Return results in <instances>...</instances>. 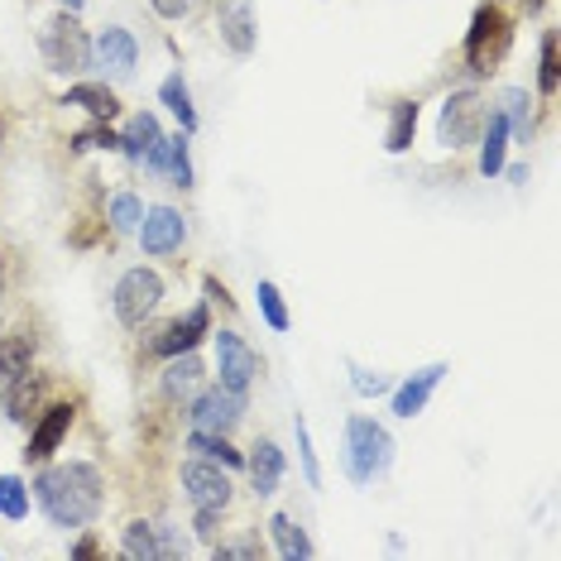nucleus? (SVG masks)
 Wrapping results in <instances>:
<instances>
[{"mask_svg":"<svg viewBox=\"0 0 561 561\" xmlns=\"http://www.w3.org/2000/svg\"><path fill=\"white\" fill-rule=\"evenodd\" d=\"M523 5H528V10H538V5H542V0H523Z\"/></svg>","mask_w":561,"mask_h":561,"instance_id":"a18cd8bd","label":"nucleus"},{"mask_svg":"<svg viewBox=\"0 0 561 561\" xmlns=\"http://www.w3.org/2000/svg\"><path fill=\"white\" fill-rule=\"evenodd\" d=\"M159 139H163L159 121L149 116V111H139V116H135L130 125H125V135H121V154H125V159H145L149 149L159 145Z\"/></svg>","mask_w":561,"mask_h":561,"instance_id":"412c9836","label":"nucleus"},{"mask_svg":"<svg viewBox=\"0 0 561 561\" xmlns=\"http://www.w3.org/2000/svg\"><path fill=\"white\" fill-rule=\"evenodd\" d=\"M44 389H48L44 375H30V369L10 375V389H5V417L10 423H30V417L39 413V403H44Z\"/></svg>","mask_w":561,"mask_h":561,"instance_id":"2eb2a0df","label":"nucleus"},{"mask_svg":"<svg viewBox=\"0 0 561 561\" xmlns=\"http://www.w3.org/2000/svg\"><path fill=\"white\" fill-rule=\"evenodd\" d=\"M254 298H260L264 322H270L274 331H288V308H284V298H278V288L270 284V278H260V288H254Z\"/></svg>","mask_w":561,"mask_h":561,"instance_id":"2f4dec72","label":"nucleus"},{"mask_svg":"<svg viewBox=\"0 0 561 561\" xmlns=\"http://www.w3.org/2000/svg\"><path fill=\"white\" fill-rule=\"evenodd\" d=\"M216 369H221V389L245 399V389L254 385V375H260V355L245 346V336L221 331V336H216Z\"/></svg>","mask_w":561,"mask_h":561,"instance_id":"0eeeda50","label":"nucleus"},{"mask_svg":"<svg viewBox=\"0 0 561 561\" xmlns=\"http://www.w3.org/2000/svg\"><path fill=\"white\" fill-rule=\"evenodd\" d=\"M484 130V101L476 92H451L437 116V139L446 149H470Z\"/></svg>","mask_w":561,"mask_h":561,"instance_id":"39448f33","label":"nucleus"},{"mask_svg":"<svg viewBox=\"0 0 561 561\" xmlns=\"http://www.w3.org/2000/svg\"><path fill=\"white\" fill-rule=\"evenodd\" d=\"M207 331H211V312L197 302L187 317H178V322L163 327V336H154V351L159 355H183V351H193L197 341L207 336Z\"/></svg>","mask_w":561,"mask_h":561,"instance_id":"4468645a","label":"nucleus"},{"mask_svg":"<svg viewBox=\"0 0 561 561\" xmlns=\"http://www.w3.org/2000/svg\"><path fill=\"white\" fill-rule=\"evenodd\" d=\"M159 298H163V278L154 270H130V274H121V284H116V317L135 331L149 322Z\"/></svg>","mask_w":561,"mask_h":561,"instance_id":"423d86ee","label":"nucleus"},{"mask_svg":"<svg viewBox=\"0 0 561 561\" xmlns=\"http://www.w3.org/2000/svg\"><path fill=\"white\" fill-rule=\"evenodd\" d=\"M169 159H173V139L163 135L159 145H154V149H149V154H145V163H149V169H154V173H169Z\"/></svg>","mask_w":561,"mask_h":561,"instance_id":"58836bf2","label":"nucleus"},{"mask_svg":"<svg viewBox=\"0 0 561 561\" xmlns=\"http://www.w3.org/2000/svg\"><path fill=\"white\" fill-rule=\"evenodd\" d=\"M346 476L355 484H375V480H385L389 476V466H393V437H389V427L385 423H375V417H346Z\"/></svg>","mask_w":561,"mask_h":561,"instance_id":"f03ea898","label":"nucleus"},{"mask_svg":"<svg viewBox=\"0 0 561 561\" xmlns=\"http://www.w3.org/2000/svg\"><path fill=\"white\" fill-rule=\"evenodd\" d=\"M202 385V360L193 351H183V355H169V369H163V393L169 399H187V393H197Z\"/></svg>","mask_w":561,"mask_h":561,"instance_id":"aec40b11","label":"nucleus"},{"mask_svg":"<svg viewBox=\"0 0 561 561\" xmlns=\"http://www.w3.org/2000/svg\"><path fill=\"white\" fill-rule=\"evenodd\" d=\"M30 360H34V336L30 331H10V336H0V379L30 369Z\"/></svg>","mask_w":561,"mask_h":561,"instance_id":"a878e982","label":"nucleus"},{"mask_svg":"<svg viewBox=\"0 0 561 561\" xmlns=\"http://www.w3.org/2000/svg\"><path fill=\"white\" fill-rule=\"evenodd\" d=\"M183 490L197 508H216V514H221V508L231 504V480L216 470V461H187L183 466Z\"/></svg>","mask_w":561,"mask_h":561,"instance_id":"9d476101","label":"nucleus"},{"mask_svg":"<svg viewBox=\"0 0 561 561\" xmlns=\"http://www.w3.org/2000/svg\"><path fill=\"white\" fill-rule=\"evenodd\" d=\"M413 130H417V101H393L389 111V135H385V149L389 154H403L413 145Z\"/></svg>","mask_w":561,"mask_h":561,"instance_id":"393cba45","label":"nucleus"},{"mask_svg":"<svg viewBox=\"0 0 561 561\" xmlns=\"http://www.w3.org/2000/svg\"><path fill=\"white\" fill-rule=\"evenodd\" d=\"M476 145H480V173L494 178L504 169V154H508V125H504L500 111H484V130H480Z\"/></svg>","mask_w":561,"mask_h":561,"instance_id":"f3484780","label":"nucleus"},{"mask_svg":"<svg viewBox=\"0 0 561 561\" xmlns=\"http://www.w3.org/2000/svg\"><path fill=\"white\" fill-rule=\"evenodd\" d=\"M125 557H135V561H159V538H154V523H145V518H135V523H125Z\"/></svg>","mask_w":561,"mask_h":561,"instance_id":"cd10ccee","label":"nucleus"},{"mask_svg":"<svg viewBox=\"0 0 561 561\" xmlns=\"http://www.w3.org/2000/svg\"><path fill=\"white\" fill-rule=\"evenodd\" d=\"M62 5H68V10H72V15H78V10L87 5V0H62Z\"/></svg>","mask_w":561,"mask_h":561,"instance_id":"37998d69","label":"nucleus"},{"mask_svg":"<svg viewBox=\"0 0 561 561\" xmlns=\"http://www.w3.org/2000/svg\"><path fill=\"white\" fill-rule=\"evenodd\" d=\"M293 432H298L302 480H308V484H312V490H317V484H322V466H317V451H312V432H308V423H302V417H298V423H293Z\"/></svg>","mask_w":561,"mask_h":561,"instance_id":"72a5a7b5","label":"nucleus"},{"mask_svg":"<svg viewBox=\"0 0 561 561\" xmlns=\"http://www.w3.org/2000/svg\"><path fill=\"white\" fill-rule=\"evenodd\" d=\"M34 500L48 514V523L58 528H87L101 514V470L87 461H68V466H48L34 480Z\"/></svg>","mask_w":561,"mask_h":561,"instance_id":"f257e3e1","label":"nucleus"},{"mask_svg":"<svg viewBox=\"0 0 561 561\" xmlns=\"http://www.w3.org/2000/svg\"><path fill=\"white\" fill-rule=\"evenodd\" d=\"M0 288H5V260H0Z\"/></svg>","mask_w":561,"mask_h":561,"instance_id":"c03bdc74","label":"nucleus"},{"mask_svg":"<svg viewBox=\"0 0 561 561\" xmlns=\"http://www.w3.org/2000/svg\"><path fill=\"white\" fill-rule=\"evenodd\" d=\"M260 561L264 557V542L254 538H240V542H216V561Z\"/></svg>","mask_w":561,"mask_h":561,"instance_id":"c9c22d12","label":"nucleus"},{"mask_svg":"<svg viewBox=\"0 0 561 561\" xmlns=\"http://www.w3.org/2000/svg\"><path fill=\"white\" fill-rule=\"evenodd\" d=\"M538 87H542V96H557V87H561V62H557V34H552V30L542 34V58H538Z\"/></svg>","mask_w":561,"mask_h":561,"instance_id":"c756f323","label":"nucleus"},{"mask_svg":"<svg viewBox=\"0 0 561 561\" xmlns=\"http://www.w3.org/2000/svg\"><path fill=\"white\" fill-rule=\"evenodd\" d=\"M72 557H78V561H96V557H101V547H96V538H82L78 547H72Z\"/></svg>","mask_w":561,"mask_h":561,"instance_id":"79ce46f5","label":"nucleus"},{"mask_svg":"<svg viewBox=\"0 0 561 561\" xmlns=\"http://www.w3.org/2000/svg\"><path fill=\"white\" fill-rule=\"evenodd\" d=\"M514 44V24L500 5H476L470 15V30H466V62L470 72H494Z\"/></svg>","mask_w":561,"mask_h":561,"instance_id":"7ed1b4c3","label":"nucleus"},{"mask_svg":"<svg viewBox=\"0 0 561 561\" xmlns=\"http://www.w3.org/2000/svg\"><path fill=\"white\" fill-rule=\"evenodd\" d=\"M202 288H207V298H216V302H221V308H236V302H231V293H226L221 284H216V278L207 274V278H202Z\"/></svg>","mask_w":561,"mask_h":561,"instance_id":"a19ab883","label":"nucleus"},{"mask_svg":"<svg viewBox=\"0 0 561 561\" xmlns=\"http://www.w3.org/2000/svg\"><path fill=\"white\" fill-rule=\"evenodd\" d=\"M62 106H82L87 116H96V121L121 116V96L111 92V87H101V82H78V87H68Z\"/></svg>","mask_w":561,"mask_h":561,"instance_id":"6ab92c4d","label":"nucleus"},{"mask_svg":"<svg viewBox=\"0 0 561 561\" xmlns=\"http://www.w3.org/2000/svg\"><path fill=\"white\" fill-rule=\"evenodd\" d=\"M68 427H72V403H54V408H44V417H39V427H34V437L30 446H24V461H34V466H44L48 456L58 451V442L68 437Z\"/></svg>","mask_w":561,"mask_h":561,"instance_id":"ddd939ff","label":"nucleus"},{"mask_svg":"<svg viewBox=\"0 0 561 561\" xmlns=\"http://www.w3.org/2000/svg\"><path fill=\"white\" fill-rule=\"evenodd\" d=\"M183 236H187V221L173 207H149L139 216V245H145V254H173L183 245Z\"/></svg>","mask_w":561,"mask_h":561,"instance_id":"f8f14e48","label":"nucleus"},{"mask_svg":"<svg viewBox=\"0 0 561 561\" xmlns=\"http://www.w3.org/2000/svg\"><path fill=\"white\" fill-rule=\"evenodd\" d=\"M0 139H5V125H0Z\"/></svg>","mask_w":561,"mask_h":561,"instance_id":"49530a36","label":"nucleus"},{"mask_svg":"<svg viewBox=\"0 0 561 561\" xmlns=\"http://www.w3.org/2000/svg\"><path fill=\"white\" fill-rule=\"evenodd\" d=\"M0 518H30V490L20 476H0Z\"/></svg>","mask_w":561,"mask_h":561,"instance_id":"c85d7f7f","label":"nucleus"},{"mask_svg":"<svg viewBox=\"0 0 561 561\" xmlns=\"http://www.w3.org/2000/svg\"><path fill=\"white\" fill-rule=\"evenodd\" d=\"M351 389L360 393V399H379V393H393V379L389 375H375V369L351 365Z\"/></svg>","mask_w":561,"mask_h":561,"instance_id":"473e14b6","label":"nucleus"},{"mask_svg":"<svg viewBox=\"0 0 561 561\" xmlns=\"http://www.w3.org/2000/svg\"><path fill=\"white\" fill-rule=\"evenodd\" d=\"M139 216H145V207H139V197H135V193H121L116 202H111V231H116V236L139 231Z\"/></svg>","mask_w":561,"mask_h":561,"instance_id":"7c9ffc66","label":"nucleus"},{"mask_svg":"<svg viewBox=\"0 0 561 561\" xmlns=\"http://www.w3.org/2000/svg\"><path fill=\"white\" fill-rule=\"evenodd\" d=\"M154 5V15H163V20H183L187 10H193V0H149Z\"/></svg>","mask_w":561,"mask_h":561,"instance_id":"ea45409f","label":"nucleus"},{"mask_svg":"<svg viewBox=\"0 0 561 561\" xmlns=\"http://www.w3.org/2000/svg\"><path fill=\"white\" fill-rule=\"evenodd\" d=\"M216 34H221V44L231 48L236 58H250L254 44H260V24H254L250 0H221V5H216Z\"/></svg>","mask_w":561,"mask_h":561,"instance_id":"6e6552de","label":"nucleus"},{"mask_svg":"<svg viewBox=\"0 0 561 561\" xmlns=\"http://www.w3.org/2000/svg\"><path fill=\"white\" fill-rule=\"evenodd\" d=\"M442 375H446V365H427V369H417V375H408L403 385L393 389V413H399V417H417L427 408L432 389L442 385Z\"/></svg>","mask_w":561,"mask_h":561,"instance_id":"dca6fc26","label":"nucleus"},{"mask_svg":"<svg viewBox=\"0 0 561 561\" xmlns=\"http://www.w3.org/2000/svg\"><path fill=\"white\" fill-rule=\"evenodd\" d=\"M154 538H159V561H163V557H187V552H193L183 533L169 528V523H163V528H154Z\"/></svg>","mask_w":561,"mask_h":561,"instance_id":"4c0bfd02","label":"nucleus"},{"mask_svg":"<svg viewBox=\"0 0 561 561\" xmlns=\"http://www.w3.org/2000/svg\"><path fill=\"white\" fill-rule=\"evenodd\" d=\"M169 173L178 187H193V163H187V139L173 135V159H169Z\"/></svg>","mask_w":561,"mask_h":561,"instance_id":"e433bc0d","label":"nucleus"},{"mask_svg":"<svg viewBox=\"0 0 561 561\" xmlns=\"http://www.w3.org/2000/svg\"><path fill=\"white\" fill-rule=\"evenodd\" d=\"M187 451H197L202 456V461H216V466H245V456H240L236 451V446L231 442H226V432H193V437H187Z\"/></svg>","mask_w":561,"mask_h":561,"instance_id":"5701e85b","label":"nucleus"},{"mask_svg":"<svg viewBox=\"0 0 561 561\" xmlns=\"http://www.w3.org/2000/svg\"><path fill=\"white\" fill-rule=\"evenodd\" d=\"M270 533H274L278 557H288V561H308V557H312V538H308V533H302L288 514H274V518H270Z\"/></svg>","mask_w":561,"mask_h":561,"instance_id":"4be33fe9","label":"nucleus"},{"mask_svg":"<svg viewBox=\"0 0 561 561\" xmlns=\"http://www.w3.org/2000/svg\"><path fill=\"white\" fill-rule=\"evenodd\" d=\"M72 149H78V154H92V149H121V135L106 130V125H92V130L72 135Z\"/></svg>","mask_w":561,"mask_h":561,"instance_id":"f704fd0d","label":"nucleus"},{"mask_svg":"<svg viewBox=\"0 0 561 561\" xmlns=\"http://www.w3.org/2000/svg\"><path fill=\"white\" fill-rule=\"evenodd\" d=\"M500 116H504V125H508V139H518V145H528V135H533L528 92H518V87H508V92H504V106H500Z\"/></svg>","mask_w":561,"mask_h":561,"instance_id":"bb28decb","label":"nucleus"},{"mask_svg":"<svg viewBox=\"0 0 561 561\" xmlns=\"http://www.w3.org/2000/svg\"><path fill=\"white\" fill-rule=\"evenodd\" d=\"M39 48H44L48 72H82V68H92V39H87V30L78 24L72 10H62V15H54L44 24Z\"/></svg>","mask_w":561,"mask_h":561,"instance_id":"20e7f679","label":"nucleus"},{"mask_svg":"<svg viewBox=\"0 0 561 561\" xmlns=\"http://www.w3.org/2000/svg\"><path fill=\"white\" fill-rule=\"evenodd\" d=\"M250 480H254V494H274L278 490V480H284V451H278V446L264 437V442H254V456H250Z\"/></svg>","mask_w":561,"mask_h":561,"instance_id":"a211bd4d","label":"nucleus"},{"mask_svg":"<svg viewBox=\"0 0 561 561\" xmlns=\"http://www.w3.org/2000/svg\"><path fill=\"white\" fill-rule=\"evenodd\" d=\"M92 62L106 72H116V78H130L135 62H139V44L130 30H121V24H106V30L92 39Z\"/></svg>","mask_w":561,"mask_h":561,"instance_id":"9b49d317","label":"nucleus"},{"mask_svg":"<svg viewBox=\"0 0 561 561\" xmlns=\"http://www.w3.org/2000/svg\"><path fill=\"white\" fill-rule=\"evenodd\" d=\"M159 101L173 111L178 121H183V130L193 135L197 130V111H193V92H187V82H183V72H169L163 78V87H159Z\"/></svg>","mask_w":561,"mask_h":561,"instance_id":"b1692460","label":"nucleus"},{"mask_svg":"<svg viewBox=\"0 0 561 561\" xmlns=\"http://www.w3.org/2000/svg\"><path fill=\"white\" fill-rule=\"evenodd\" d=\"M193 427H202V432H231L240 417H245V399L240 393H231V389H207V393H197L193 399Z\"/></svg>","mask_w":561,"mask_h":561,"instance_id":"1a4fd4ad","label":"nucleus"}]
</instances>
